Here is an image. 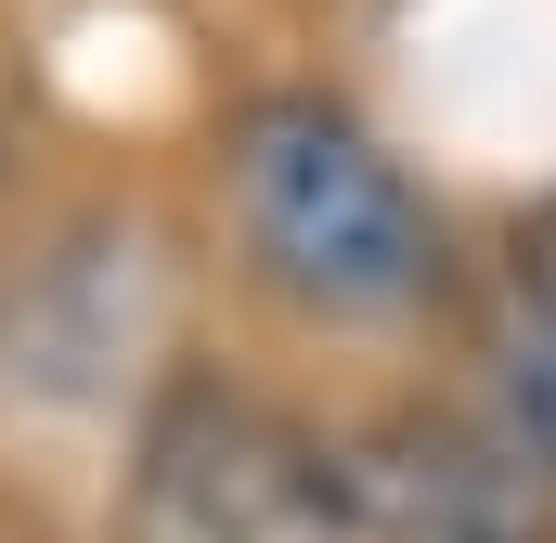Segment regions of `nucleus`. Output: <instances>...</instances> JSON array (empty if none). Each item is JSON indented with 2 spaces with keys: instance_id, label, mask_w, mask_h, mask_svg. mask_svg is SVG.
I'll return each mask as SVG.
<instances>
[{
  "instance_id": "f257e3e1",
  "label": "nucleus",
  "mask_w": 556,
  "mask_h": 543,
  "mask_svg": "<svg viewBox=\"0 0 556 543\" xmlns=\"http://www.w3.org/2000/svg\"><path fill=\"white\" fill-rule=\"evenodd\" d=\"M233 194L260 260L311 298V311H402L427 285V207L402 168L324 104H260L233 130Z\"/></svg>"
},
{
  "instance_id": "f03ea898",
  "label": "nucleus",
  "mask_w": 556,
  "mask_h": 543,
  "mask_svg": "<svg viewBox=\"0 0 556 543\" xmlns=\"http://www.w3.org/2000/svg\"><path fill=\"white\" fill-rule=\"evenodd\" d=\"M142 543H363L350 479L233 389H181L142 427Z\"/></svg>"
},
{
  "instance_id": "7ed1b4c3",
  "label": "nucleus",
  "mask_w": 556,
  "mask_h": 543,
  "mask_svg": "<svg viewBox=\"0 0 556 543\" xmlns=\"http://www.w3.org/2000/svg\"><path fill=\"white\" fill-rule=\"evenodd\" d=\"M337 479L363 543H556V479L466 414H389L337 453Z\"/></svg>"
},
{
  "instance_id": "20e7f679",
  "label": "nucleus",
  "mask_w": 556,
  "mask_h": 543,
  "mask_svg": "<svg viewBox=\"0 0 556 543\" xmlns=\"http://www.w3.org/2000/svg\"><path fill=\"white\" fill-rule=\"evenodd\" d=\"M492 376H505V414H518V453L556 479V233L531 247V298H518V324H505Z\"/></svg>"
}]
</instances>
